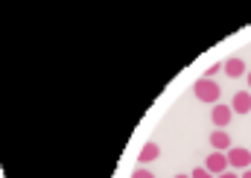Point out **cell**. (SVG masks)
<instances>
[{
	"label": "cell",
	"mask_w": 251,
	"mask_h": 178,
	"mask_svg": "<svg viewBox=\"0 0 251 178\" xmlns=\"http://www.w3.org/2000/svg\"><path fill=\"white\" fill-rule=\"evenodd\" d=\"M193 94H196V100L216 105V100H219V85H216L213 79H199V82L193 85Z\"/></svg>",
	"instance_id": "obj_1"
},
{
	"label": "cell",
	"mask_w": 251,
	"mask_h": 178,
	"mask_svg": "<svg viewBox=\"0 0 251 178\" xmlns=\"http://www.w3.org/2000/svg\"><path fill=\"white\" fill-rule=\"evenodd\" d=\"M225 158H228V167H234V170H249L251 167V152L249 149H228L225 152Z\"/></svg>",
	"instance_id": "obj_2"
},
{
	"label": "cell",
	"mask_w": 251,
	"mask_h": 178,
	"mask_svg": "<svg viewBox=\"0 0 251 178\" xmlns=\"http://www.w3.org/2000/svg\"><path fill=\"white\" fill-rule=\"evenodd\" d=\"M204 170L213 176H222V173H228V158H225V152H210L207 155V161H204Z\"/></svg>",
	"instance_id": "obj_3"
},
{
	"label": "cell",
	"mask_w": 251,
	"mask_h": 178,
	"mask_svg": "<svg viewBox=\"0 0 251 178\" xmlns=\"http://www.w3.org/2000/svg\"><path fill=\"white\" fill-rule=\"evenodd\" d=\"M231 105H222V102H216L213 105V111H210V120H213V126H219L222 131H225V126H231Z\"/></svg>",
	"instance_id": "obj_4"
},
{
	"label": "cell",
	"mask_w": 251,
	"mask_h": 178,
	"mask_svg": "<svg viewBox=\"0 0 251 178\" xmlns=\"http://www.w3.org/2000/svg\"><path fill=\"white\" fill-rule=\"evenodd\" d=\"M231 111L234 114H249L251 111V94L249 91H237L234 100H231Z\"/></svg>",
	"instance_id": "obj_5"
},
{
	"label": "cell",
	"mask_w": 251,
	"mask_h": 178,
	"mask_svg": "<svg viewBox=\"0 0 251 178\" xmlns=\"http://www.w3.org/2000/svg\"><path fill=\"white\" fill-rule=\"evenodd\" d=\"M210 146H213L216 152H228V149H231V134L222 131V128H216V131L210 134Z\"/></svg>",
	"instance_id": "obj_6"
},
{
	"label": "cell",
	"mask_w": 251,
	"mask_h": 178,
	"mask_svg": "<svg viewBox=\"0 0 251 178\" xmlns=\"http://www.w3.org/2000/svg\"><path fill=\"white\" fill-rule=\"evenodd\" d=\"M158 143L155 140H149V143H143V149H140V155H137V164H152L155 158H158Z\"/></svg>",
	"instance_id": "obj_7"
},
{
	"label": "cell",
	"mask_w": 251,
	"mask_h": 178,
	"mask_svg": "<svg viewBox=\"0 0 251 178\" xmlns=\"http://www.w3.org/2000/svg\"><path fill=\"white\" fill-rule=\"evenodd\" d=\"M222 70H225L228 76H234V79H237V76H246V61L243 59H228L222 64Z\"/></svg>",
	"instance_id": "obj_8"
},
{
	"label": "cell",
	"mask_w": 251,
	"mask_h": 178,
	"mask_svg": "<svg viewBox=\"0 0 251 178\" xmlns=\"http://www.w3.org/2000/svg\"><path fill=\"white\" fill-rule=\"evenodd\" d=\"M190 178H213V176H210L204 167H199V170H193V173H190Z\"/></svg>",
	"instance_id": "obj_9"
},
{
	"label": "cell",
	"mask_w": 251,
	"mask_h": 178,
	"mask_svg": "<svg viewBox=\"0 0 251 178\" xmlns=\"http://www.w3.org/2000/svg\"><path fill=\"white\" fill-rule=\"evenodd\" d=\"M131 178H155V173H149V170H134Z\"/></svg>",
	"instance_id": "obj_10"
},
{
	"label": "cell",
	"mask_w": 251,
	"mask_h": 178,
	"mask_svg": "<svg viewBox=\"0 0 251 178\" xmlns=\"http://www.w3.org/2000/svg\"><path fill=\"white\" fill-rule=\"evenodd\" d=\"M219 70H222V64H213V67H210V70H207V73H204V79H210V76H216V73H219Z\"/></svg>",
	"instance_id": "obj_11"
},
{
	"label": "cell",
	"mask_w": 251,
	"mask_h": 178,
	"mask_svg": "<svg viewBox=\"0 0 251 178\" xmlns=\"http://www.w3.org/2000/svg\"><path fill=\"white\" fill-rule=\"evenodd\" d=\"M219 178H240V176H237V173H222Z\"/></svg>",
	"instance_id": "obj_12"
},
{
	"label": "cell",
	"mask_w": 251,
	"mask_h": 178,
	"mask_svg": "<svg viewBox=\"0 0 251 178\" xmlns=\"http://www.w3.org/2000/svg\"><path fill=\"white\" fill-rule=\"evenodd\" d=\"M243 178H251V167H249V170H246V173H243Z\"/></svg>",
	"instance_id": "obj_13"
},
{
	"label": "cell",
	"mask_w": 251,
	"mask_h": 178,
	"mask_svg": "<svg viewBox=\"0 0 251 178\" xmlns=\"http://www.w3.org/2000/svg\"><path fill=\"white\" fill-rule=\"evenodd\" d=\"M249 88H251V73H249Z\"/></svg>",
	"instance_id": "obj_14"
},
{
	"label": "cell",
	"mask_w": 251,
	"mask_h": 178,
	"mask_svg": "<svg viewBox=\"0 0 251 178\" xmlns=\"http://www.w3.org/2000/svg\"><path fill=\"white\" fill-rule=\"evenodd\" d=\"M176 178H190V176H176Z\"/></svg>",
	"instance_id": "obj_15"
}]
</instances>
